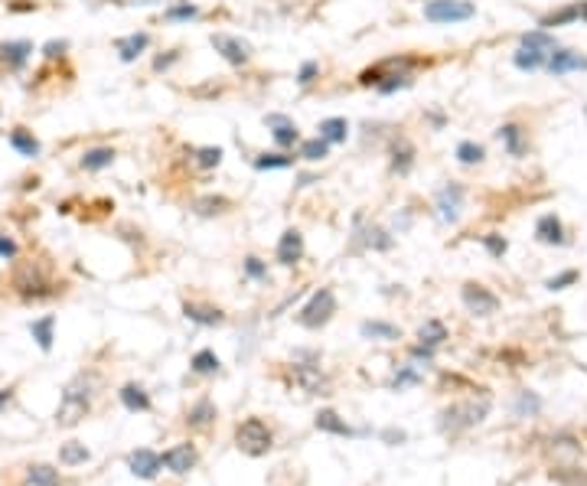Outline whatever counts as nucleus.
<instances>
[{"label":"nucleus","mask_w":587,"mask_h":486,"mask_svg":"<svg viewBox=\"0 0 587 486\" xmlns=\"http://www.w3.org/2000/svg\"><path fill=\"white\" fill-rule=\"evenodd\" d=\"M88 408H92V379L75 375L63 392L59 412H56V424H59V427H75V424L88 414Z\"/></svg>","instance_id":"obj_1"},{"label":"nucleus","mask_w":587,"mask_h":486,"mask_svg":"<svg viewBox=\"0 0 587 486\" xmlns=\"http://www.w3.org/2000/svg\"><path fill=\"white\" fill-rule=\"evenodd\" d=\"M489 414V399H467V401H457V405H450L447 412H440V431H450V434H457V431H467V427H473L480 424L483 418Z\"/></svg>","instance_id":"obj_2"},{"label":"nucleus","mask_w":587,"mask_h":486,"mask_svg":"<svg viewBox=\"0 0 587 486\" xmlns=\"http://www.w3.org/2000/svg\"><path fill=\"white\" fill-rule=\"evenodd\" d=\"M337 313V294L330 287H320L297 313V324L307 326V330H320L323 324H330V317Z\"/></svg>","instance_id":"obj_3"},{"label":"nucleus","mask_w":587,"mask_h":486,"mask_svg":"<svg viewBox=\"0 0 587 486\" xmlns=\"http://www.w3.org/2000/svg\"><path fill=\"white\" fill-rule=\"evenodd\" d=\"M235 444H238L242 454H248V457H262V454L271 450L275 437H271V431H268V424H264L262 418H248L245 424H238Z\"/></svg>","instance_id":"obj_4"},{"label":"nucleus","mask_w":587,"mask_h":486,"mask_svg":"<svg viewBox=\"0 0 587 486\" xmlns=\"http://www.w3.org/2000/svg\"><path fill=\"white\" fill-rule=\"evenodd\" d=\"M473 13L476 7L467 0H431V3H425V17L431 23H460V20H470Z\"/></svg>","instance_id":"obj_5"},{"label":"nucleus","mask_w":587,"mask_h":486,"mask_svg":"<svg viewBox=\"0 0 587 486\" xmlns=\"http://www.w3.org/2000/svg\"><path fill=\"white\" fill-rule=\"evenodd\" d=\"M463 304L476 317H489V313H496V307H500V297L489 294L483 284H463Z\"/></svg>","instance_id":"obj_6"},{"label":"nucleus","mask_w":587,"mask_h":486,"mask_svg":"<svg viewBox=\"0 0 587 486\" xmlns=\"http://www.w3.org/2000/svg\"><path fill=\"white\" fill-rule=\"evenodd\" d=\"M213 50L215 52H222V59L225 63H232V65H245L248 63V46L242 43V39H235V36H228V33H213Z\"/></svg>","instance_id":"obj_7"},{"label":"nucleus","mask_w":587,"mask_h":486,"mask_svg":"<svg viewBox=\"0 0 587 486\" xmlns=\"http://www.w3.org/2000/svg\"><path fill=\"white\" fill-rule=\"evenodd\" d=\"M127 467H131V474L140 476V480H153V476L160 474L163 461H160V454H153V450L140 447V450H134V454L127 457Z\"/></svg>","instance_id":"obj_8"},{"label":"nucleus","mask_w":587,"mask_h":486,"mask_svg":"<svg viewBox=\"0 0 587 486\" xmlns=\"http://www.w3.org/2000/svg\"><path fill=\"white\" fill-rule=\"evenodd\" d=\"M294 382L310 395H323L326 385H330L326 375L320 372V366H303V362H294Z\"/></svg>","instance_id":"obj_9"},{"label":"nucleus","mask_w":587,"mask_h":486,"mask_svg":"<svg viewBox=\"0 0 587 486\" xmlns=\"http://www.w3.org/2000/svg\"><path fill=\"white\" fill-rule=\"evenodd\" d=\"M545 69H548L551 75L581 72V69H587V59L581 56V52H575V50H555V52L548 56V63H545Z\"/></svg>","instance_id":"obj_10"},{"label":"nucleus","mask_w":587,"mask_h":486,"mask_svg":"<svg viewBox=\"0 0 587 486\" xmlns=\"http://www.w3.org/2000/svg\"><path fill=\"white\" fill-rule=\"evenodd\" d=\"M460 200H463V187L460 183H450L438 193V209H440V219L444 222H457V215H460Z\"/></svg>","instance_id":"obj_11"},{"label":"nucleus","mask_w":587,"mask_h":486,"mask_svg":"<svg viewBox=\"0 0 587 486\" xmlns=\"http://www.w3.org/2000/svg\"><path fill=\"white\" fill-rule=\"evenodd\" d=\"M303 258V235L297 229H288L281 242H277V262L281 264H297Z\"/></svg>","instance_id":"obj_12"},{"label":"nucleus","mask_w":587,"mask_h":486,"mask_svg":"<svg viewBox=\"0 0 587 486\" xmlns=\"http://www.w3.org/2000/svg\"><path fill=\"white\" fill-rule=\"evenodd\" d=\"M160 461H163V467H170L173 474L183 476V474H189V470L196 467V450L189 447V444H180V447L167 450V454H163Z\"/></svg>","instance_id":"obj_13"},{"label":"nucleus","mask_w":587,"mask_h":486,"mask_svg":"<svg viewBox=\"0 0 587 486\" xmlns=\"http://www.w3.org/2000/svg\"><path fill=\"white\" fill-rule=\"evenodd\" d=\"M30 52H33V43H26V39L0 43V63L10 65V69H20V65L30 59Z\"/></svg>","instance_id":"obj_14"},{"label":"nucleus","mask_w":587,"mask_h":486,"mask_svg":"<svg viewBox=\"0 0 587 486\" xmlns=\"http://www.w3.org/2000/svg\"><path fill=\"white\" fill-rule=\"evenodd\" d=\"M264 121L275 127L271 134H275V140L281 144V147H294V144H297V138H300V134H297V125H294V121H288L284 114H268Z\"/></svg>","instance_id":"obj_15"},{"label":"nucleus","mask_w":587,"mask_h":486,"mask_svg":"<svg viewBox=\"0 0 587 486\" xmlns=\"http://www.w3.org/2000/svg\"><path fill=\"white\" fill-rule=\"evenodd\" d=\"M412 167H414V144L408 138H398L392 144V170L405 176Z\"/></svg>","instance_id":"obj_16"},{"label":"nucleus","mask_w":587,"mask_h":486,"mask_svg":"<svg viewBox=\"0 0 587 486\" xmlns=\"http://www.w3.org/2000/svg\"><path fill=\"white\" fill-rule=\"evenodd\" d=\"M535 235L538 242H545V245H564V229L558 222V215H542L535 225Z\"/></svg>","instance_id":"obj_17"},{"label":"nucleus","mask_w":587,"mask_h":486,"mask_svg":"<svg viewBox=\"0 0 587 486\" xmlns=\"http://www.w3.org/2000/svg\"><path fill=\"white\" fill-rule=\"evenodd\" d=\"M147 46H150L147 33H134V36H125V39H118V43H114V50L121 52V59H125V63H134Z\"/></svg>","instance_id":"obj_18"},{"label":"nucleus","mask_w":587,"mask_h":486,"mask_svg":"<svg viewBox=\"0 0 587 486\" xmlns=\"http://www.w3.org/2000/svg\"><path fill=\"white\" fill-rule=\"evenodd\" d=\"M183 313H186L193 324H202V326H219L225 320L219 307H202V304H186Z\"/></svg>","instance_id":"obj_19"},{"label":"nucleus","mask_w":587,"mask_h":486,"mask_svg":"<svg viewBox=\"0 0 587 486\" xmlns=\"http://www.w3.org/2000/svg\"><path fill=\"white\" fill-rule=\"evenodd\" d=\"M114 163V150L111 147H92L82 154V160H78V167L82 170H105V167H111Z\"/></svg>","instance_id":"obj_20"},{"label":"nucleus","mask_w":587,"mask_h":486,"mask_svg":"<svg viewBox=\"0 0 587 486\" xmlns=\"http://www.w3.org/2000/svg\"><path fill=\"white\" fill-rule=\"evenodd\" d=\"M571 20H587V0L571 3V7H564V10H558V13H548V17L542 20V26H562V23H571Z\"/></svg>","instance_id":"obj_21"},{"label":"nucleus","mask_w":587,"mask_h":486,"mask_svg":"<svg viewBox=\"0 0 587 486\" xmlns=\"http://www.w3.org/2000/svg\"><path fill=\"white\" fill-rule=\"evenodd\" d=\"M59 470H52L46 463H33L30 470H26V486H59Z\"/></svg>","instance_id":"obj_22"},{"label":"nucleus","mask_w":587,"mask_h":486,"mask_svg":"<svg viewBox=\"0 0 587 486\" xmlns=\"http://www.w3.org/2000/svg\"><path fill=\"white\" fill-rule=\"evenodd\" d=\"M418 339H421V346L425 349L434 352V346H440V343L447 339V326L440 324V320H427V324L418 330Z\"/></svg>","instance_id":"obj_23"},{"label":"nucleus","mask_w":587,"mask_h":486,"mask_svg":"<svg viewBox=\"0 0 587 486\" xmlns=\"http://www.w3.org/2000/svg\"><path fill=\"white\" fill-rule=\"evenodd\" d=\"M10 147L20 150L23 157H36V154H39V140L33 138V131H26V127H13V131H10Z\"/></svg>","instance_id":"obj_24"},{"label":"nucleus","mask_w":587,"mask_h":486,"mask_svg":"<svg viewBox=\"0 0 587 486\" xmlns=\"http://www.w3.org/2000/svg\"><path fill=\"white\" fill-rule=\"evenodd\" d=\"M500 140L506 144V150H509L513 157H522L525 154V131L519 125H502L500 127Z\"/></svg>","instance_id":"obj_25"},{"label":"nucleus","mask_w":587,"mask_h":486,"mask_svg":"<svg viewBox=\"0 0 587 486\" xmlns=\"http://www.w3.org/2000/svg\"><path fill=\"white\" fill-rule=\"evenodd\" d=\"M317 427H320V431H330V434H343V437L356 434V431H352L346 421H339L337 412H320V414H317Z\"/></svg>","instance_id":"obj_26"},{"label":"nucleus","mask_w":587,"mask_h":486,"mask_svg":"<svg viewBox=\"0 0 587 486\" xmlns=\"http://www.w3.org/2000/svg\"><path fill=\"white\" fill-rule=\"evenodd\" d=\"M52 326H56V317H43V320H36V324H30V333H33V339L39 343L43 352H50L52 349Z\"/></svg>","instance_id":"obj_27"},{"label":"nucleus","mask_w":587,"mask_h":486,"mask_svg":"<svg viewBox=\"0 0 587 486\" xmlns=\"http://www.w3.org/2000/svg\"><path fill=\"white\" fill-rule=\"evenodd\" d=\"M548 56H551V52H542V50H532V46H522V50L515 52V65L532 72V69H542V65L548 63Z\"/></svg>","instance_id":"obj_28"},{"label":"nucleus","mask_w":587,"mask_h":486,"mask_svg":"<svg viewBox=\"0 0 587 486\" xmlns=\"http://www.w3.org/2000/svg\"><path fill=\"white\" fill-rule=\"evenodd\" d=\"M346 131H350L346 118H326L320 125V138L330 140V144H339V140H346Z\"/></svg>","instance_id":"obj_29"},{"label":"nucleus","mask_w":587,"mask_h":486,"mask_svg":"<svg viewBox=\"0 0 587 486\" xmlns=\"http://www.w3.org/2000/svg\"><path fill=\"white\" fill-rule=\"evenodd\" d=\"M121 401H125V408H131V412H147L150 408V399L147 392L138 385H125L121 388Z\"/></svg>","instance_id":"obj_30"},{"label":"nucleus","mask_w":587,"mask_h":486,"mask_svg":"<svg viewBox=\"0 0 587 486\" xmlns=\"http://www.w3.org/2000/svg\"><path fill=\"white\" fill-rule=\"evenodd\" d=\"M363 337H372V339H398V326L382 324V320H369V324H363Z\"/></svg>","instance_id":"obj_31"},{"label":"nucleus","mask_w":587,"mask_h":486,"mask_svg":"<svg viewBox=\"0 0 587 486\" xmlns=\"http://www.w3.org/2000/svg\"><path fill=\"white\" fill-rule=\"evenodd\" d=\"M326 154H330V140H323V138H313V140H303L300 144V157L303 160H323Z\"/></svg>","instance_id":"obj_32"},{"label":"nucleus","mask_w":587,"mask_h":486,"mask_svg":"<svg viewBox=\"0 0 587 486\" xmlns=\"http://www.w3.org/2000/svg\"><path fill=\"white\" fill-rule=\"evenodd\" d=\"M59 461L65 463V467H75V463H85L88 461V450L85 444H78V441H69L63 450H59Z\"/></svg>","instance_id":"obj_33"},{"label":"nucleus","mask_w":587,"mask_h":486,"mask_svg":"<svg viewBox=\"0 0 587 486\" xmlns=\"http://www.w3.org/2000/svg\"><path fill=\"white\" fill-rule=\"evenodd\" d=\"M483 157H487V150L480 144H473V140H460L457 144V160L460 163H483Z\"/></svg>","instance_id":"obj_34"},{"label":"nucleus","mask_w":587,"mask_h":486,"mask_svg":"<svg viewBox=\"0 0 587 486\" xmlns=\"http://www.w3.org/2000/svg\"><path fill=\"white\" fill-rule=\"evenodd\" d=\"M290 163H294V157H288V154H262V157H255L258 170H284Z\"/></svg>","instance_id":"obj_35"},{"label":"nucleus","mask_w":587,"mask_h":486,"mask_svg":"<svg viewBox=\"0 0 587 486\" xmlns=\"http://www.w3.org/2000/svg\"><path fill=\"white\" fill-rule=\"evenodd\" d=\"M522 46H532V50H542V52H555V36H548L545 30H535V33H525L522 36Z\"/></svg>","instance_id":"obj_36"},{"label":"nucleus","mask_w":587,"mask_h":486,"mask_svg":"<svg viewBox=\"0 0 587 486\" xmlns=\"http://www.w3.org/2000/svg\"><path fill=\"white\" fill-rule=\"evenodd\" d=\"M213 418H215L213 401H200V405L189 412V424H193V427H202V424H209Z\"/></svg>","instance_id":"obj_37"},{"label":"nucleus","mask_w":587,"mask_h":486,"mask_svg":"<svg viewBox=\"0 0 587 486\" xmlns=\"http://www.w3.org/2000/svg\"><path fill=\"white\" fill-rule=\"evenodd\" d=\"M215 369H219V359H215V352L202 349V352H196V356H193V372H215Z\"/></svg>","instance_id":"obj_38"},{"label":"nucleus","mask_w":587,"mask_h":486,"mask_svg":"<svg viewBox=\"0 0 587 486\" xmlns=\"http://www.w3.org/2000/svg\"><path fill=\"white\" fill-rule=\"evenodd\" d=\"M196 163H200L202 170H213V167H219V163H222V150H219V147L196 150Z\"/></svg>","instance_id":"obj_39"},{"label":"nucleus","mask_w":587,"mask_h":486,"mask_svg":"<svg viewBox=\"0 0 587 486\" xmlns=\"http://www.w3.org/2000/svg\"><path fill=\"white\" fill-rule=\"evenodd\" d=\"M365 245H369V249H392V238L385 235V232H382V229H369V232H365Z\"/></svg>","instance_id":"obj_40"},{"label":"nucleus","mask_w":587,"mask_h":486,"mask_svg":"<svg viewBox=\"0 0 587 486\" xmlns=\"http://www.w3.org/2000/svg\"><path fill=\"white\" fill-rule=\"evenodd\" d=\"M483 245H487V251L493 255V258H502V255H506V249H509L502 235H487V238H483Z\"/></svg>","instance_id":"obj_41"},{"label":"nucleus","mask_w":587,"mask_h":486,"mask_svg":"<svg viewBox=\"0 0 587 486\" xmlns=\"http://www.w3.org/2000/svg\"><path fill=\"white\" fill-rule=\"evenodd\" d=\"M196 7H193V3H180V7H170V10H167V20H193V17H196Z\"/></svg>","instance_id":"obj_42"},{"label":"nucleus","mask_w":587,"mask_h":486,"mask_svg":"<svg viewBox=\"0 0 587 486\" xmlns=\"http://www.w3.org/2000/svg\"><path fill=\"white\" fill-rule=\"evenodd\" d=\"M225 206H228L225 200H219V196L213 200V196H209V200H200V202H196V212H202V215H209V212H222Z\"/></svg>","instance_id":"obj_43"},{"label":"nucleus","mask_w":587,"mask_h":486,"mask_svg":"<svg viewBox=\"0 0 587 486\" xmlns=\"http://www.w3.org/2000/svg\"><path fill=\"white\" fill-rule=\"evenodd\" d=\"M575 281H577V271H564V275L551 277V281H548V290H562V287L575 284Z\"/></svg>","instance_id":"obj_44"},{"label":"nucleus","mask_w":587,"mask_h":486,"mask_svg":"<svg viewBox=\"0 0 587 486\" xmlns=\"http://www.w3.org/2000/svg\"><path fill=\"white\" fill-rule=\"evenodd\" d=\"M245 275H248V277H264V275H268V268H264L258 258H248V262H245Z\"/></svg>","instance_id":"obj_45"},{"label":"nucleus","mask_w":587,"mask_h":486,"mask_svg":"<svg viewBox=\"0 0 587 486\" xmlns=\"http://www.w3.org/2000/svg\"><path fill=\"white\" fill-rule=\"evenodd\" d=\"M317 72H320V65H317V63H303V69H300V78H297V82H300V85H310L313 75H317Z\"/></svg>","instance_id":"obj_46"},{"label":"nucleus","mask_w":587,"mask_h":486,"mask_svg":"<svg viewBox=\"0 0 587 486\" xmlns=\"http://www.w3.org/2000/svg\"><path fill=\"white\" fill-rule=\"evenodd\" d=\"M17 255V245H13V238L0 235V258H13Z\"/></svg>","instance_id":"obj_47"},{"label":"nucleus","mask_w":587,"mask_h":486,"mask_svg":"<svg viewBox=\"0 0 587 486\" xmlns=\"http://www.w3.org/2000/svg\"><path fill=\"white\" fill-rule=\"evenodd\" d=\"M173 63H176V52H170V56H157V63H153V69H157V72H163L167 65H173Z\"/></svg>","instance_id":"obj_48"},{"label":"nucleus","mask_w":587,"mask_h":486,"mask_svg":"<svg viewBox=\"0 0 587 486\" xmlns=\"http://www.w3.org/2000/svg\"><path fill=\"white\" fill-rule=\"evenodd\" d=\"M63 52H65V43H50V46H46V56H50V59L63 56Z\"/></svg>","instance_id":"obj_49"},{"label":"nucleus","mask_w":587,"mask_h":486,"mask_svg":"<svg viewBox=\"0 0 587 486\" xmlns=\"http://www.w3.org/2000/svg\"><path fill=\"white\" fill-rule=\"evenodd\" d=\"M519 408H529V412H538V401H535V399H529V395H522V399H519Z\"/></svg>","instance_id":"obj_50"},{"label":"nucleus","mask_w":587,"mask_h":486,"mask_svg":"<svg viewBox=\"0 0 587 486\" xmlns=\"http://www.w3.org/2000/svg\"><path fill=\"white\" fill-rule=\"evenodd\" d=\"M10 395H13V388H0V412H3V405L10 401Z\"/></svg>","instance_id":"obj_51"}]
</instances>
